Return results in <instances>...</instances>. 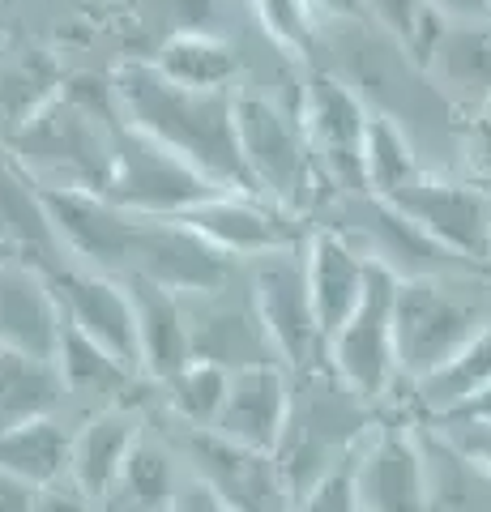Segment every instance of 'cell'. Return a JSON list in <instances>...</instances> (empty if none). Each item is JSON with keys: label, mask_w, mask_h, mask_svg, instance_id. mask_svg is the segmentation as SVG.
Wrapping results in <instances>:
<instances>
[{"label": "cell", "mask_w": 491, "mask_h": 512, "mask_svg": "<svg viewBox=\"0 0 491 512\" xmlns=\"http://www.w3.org/2000/svg\"><path fill=\"white\" fill-rule=\"evenodd\" d=\"M47 282H52L60 308H65V320L77 333L103 342L107 350H116L124 363H133L141 372L137 312H133V295L124 286V278L99 274V269H86V265H65L56 274H47Z\"/></svg>", "instance_id": "e0dca14e"}, {"label": "cell", "mask_w": 491, "mask_h": 512, "mask_svg": "<svg viewBox=\"0 0 491 512\" xmlns=\"http://www.w3.org/2000/svg\"><path fill=\"white\" fill-rule=\"evenodd\" d=\"M398 286L402 278L393 269L372 261V282L368 295L351 312V320L329 338L325 363L338 372L342 384L363 397L368 406L385 402L393 384L402 380L398 367Z\"/></svg>", "instance_id": "8992f818"}, {"label": "cell", "mask_w": 491, "mask_h": 512, "mask_svg": "<svg viewBox=\"0 0 491 512\" xmlns=\"http://www.w3.org/2000/svg\"><path fill=\"white\" fill-rule=\"evenodd\" d=\"M491 325V269L440 278H402L398 286V367L415 389L436 376Z\"/></svg>", "instance_id": "3957f363"}, {"label": "cell", "mask_w": 491, "mask_h": 512, "mask_svg": "<svg viewBox=\"0 0 491 512\" xmlns=\"http://www.w3.org/2000/svg\"><path fill=\"white\" fill-rule=\"evenodd\" d=\"M423 73L449 103L462 111H491V18L487 22H445Z\"/></svg>", "instance_id": "cb8c5ba5"}, {"label": "cell", "mask_w": 491, "mask_h": 512, "mask_svg": "<svg viewBox=\"0 0 491 512\" xmlns=\"http://www.w3.org/2000/svg\"><path fill=\"white\" fill-rule=\"evenodd\" d=\"M316 9L342 13V18H359V13H363V0H316Z\"/></svg>", "instance_id": "ee69618b"}, {"label": "cell", "mask_w": 491, "mask_h": 512, "mask_svg": "<svg viewBox=\"0 0 491 512\" xmlns=\"http://www.w3.org/2000/svg\"><path fill=\"white\" fill-rule=\"evenodd\" d=\"M445 22H487L491 0H427Z\"/></svg>", "instance_id": "60d3db41"}, {"label": "cell", "mask_w": 491, "mask_h": 512, "mask_svg": "<svg viewBox=\"0 0 491 512\" xmlns=\"http://www.w3.org/2000/svg\"><path fill=\"white\" fill-rule=\"evenodd\" d=\"M423 158L415 137L406 133L402 120H393L389 111H376L368 128V150H363V175H368L372 197H393L398 188L415 184L423 175Z\"/></svg>", "instance_id": "1f68e13d"}, {"label": "cell", "mask_w": 491, "mask_h": 512, "mask_svg": "<svg viewBox=\"0 0 491 512\" xmlns=\"http://www.w3.org/2000/svg\"><path fill=\"white\" fill-rule=\"evenodd\" d=\"M338 231L351 235L376 265L393 269L398 278H440V274H474V269H483L462 261L445 244H436L419 222H410L393 201L372 197V192H359Z\"/></svg>", "instance_id": "4fadbf2b"}, {"label": "cell", "mask_w": 491, "mask_h": 512, "mask_svg": "<svg viewBox=\"0 0 491 512\" xmlns=\"http://www.w3.org/2000/svg\"><path fill=\"white\" fill-rule=\"evenodd\" d=\"M124 286L133 295L137 312V359L141 376L167 384L176 372L193 363V325H188V308L176 291L158 286L141 274H124Z\"/></svg>", "instance_id": "603a6c76"}, {"label": "cell", "mask_w": 491, "mask_h": 512, "mask_svg": "<svg viewBox=\"0 0 491 512\" xmlns=\"http://www.w3.org/2000/svg\"><path fill=\"white\" fill-rule=\"evenodd\" d=\"M39 491L43 487H30V483H22V478L0 470V512H35Z\"/></svg>", "instance_id": "f35d334b"}, {"label": "cell", "mask_w": 491, "mask_h": 512, "mask_svg": "<svg viewBox=\"0 0 491 512\" xmlns=\"http://www.w3.org/2000/svg\"><path fill=\"white\" fill-rule=\"evenodd\" d=\"M171 512H235V508H227L214 491H205L197 478H184V487L176 495V508H171Z\"/></svg>", "instance_id": "ab89813d"}, {"label": "cell", "mask_w": 491, "mask_h": 512, "mask_svg": "<svg viewBox=\"0 0 491 512\" xmlns=\"http://www.w3.org/2000/svg\"><path fill=\"white\" fill-rule=\"evenodd\" d=\"M291 397H295V380L287 363L240 367V372H231L227 406L218 414L214 431L244 448H257V453H278L291 423Z\"/></svg>", "instance_id": "d6986e66"}, {"label": "cell", "mask_w": 491, "mask_h": 512, "mask_svg": "<svg viewBox=\"0 0 491 512\" xmlns=\"http://www.w3.org/2000/svg\"><path fill=\"white\" fill-rule=\"evenodd\" d=\"M398 210L419 222V227L445 244L449 252H457L462 261L470 265H487V252H491V188L474 175V180H457V175H436V171H423L415 184L398 188L393 197Z\"/></svg>", "instance_id": "7c38bea8"}, {"label": "cell", "mask_w": 491, "mask_h": 512, "mask_svg": "<svg viewBox=\"0 0 491 512\" xmlns=\"http://www.w3.org/2000/svg\"><path fill=\"white\" fill-rule=\"evenodd\" d=\"M299 116H304L325 180L346 197L368 192L363 150H368V128L376 111L363 103V94L334 73H312L304 94H299Z\"/></svg>", "instance_id": "8fae6325"}, {"label": "cell", "mask_w": 491, "mask_h": 512, "mask_svg": "<svg viewBox=\"0 0 491 512\" xmlns=\"http://www.w3.org/2000/svg\"><path fill=\"white\" fill-rule=\"evenodd\" d=\"M73 431L52 414V419H30L0 431V470L22 478L30 487H52L69 478Z\"/></svg>", "instance_id": "f1b7e54d"}, {"label": "cell", "mask_w": 491, "mask_h": 512, "mask_svg": "<svg viewBox=\"0 0 491 512\" xmlns=\"http://www.w3.org/2000/svg\"><path fill=\"white\" fill-rule=\"evenodd\" d=\"M167 402L176 410V419L184 427H214L218 414L227 406V389H231V372L218 363H205V359H193L176 372L167 384Z\"/></svg>", "instance_id": "836d02e7"}, {"label": "cell", "mask_w": 491, "mask_h": 512, "mask_svg": "<svg viewBox=\"0 0 491 512\" xmlns=\"http://www.w3.org/2000/svg\"><path fill=\"white\" fill-rule=\"evenodd\" d=\"M39 192H43V210L60 235V248L69 252L73 265L99 269V274L112 278L129 274L146 218L99 197V192L56 188V184H39Z\"/></svg>", "instance_id": "30bf717a"}, {"label": "cell", "mask_w": 491, "mask_h": 512, "mask_svg": "<svg viewBox=\"0 0 491 512\" xmlns=\"http://www.w3.org/2000/svg\"><path fill=\"white\" fill-rule=\"evenodd\" d=\"M257 9V22L269 35V43L287 56H308L316 43V0H252Z\"/></svg>", "instance_id": "e575fe53"}, {"label": "cell", "mask_w": 491, "mask_h": 512, "mask_svg": "<svg viewBox=\"0 0 491 512\" xmlns=\"http://www.w3.org/2000/svg\"><path fill=\"white\" fill-rule=\"evenodd\" d=\"M0 239L9 248V261H22L39 274H56V269L73 265L43 210L39 180L18 163L5 137H0Z\"/></svg>", "instance_id": "ffe728a7"}, {"label": "cell", "mask_w": 491, "mask_h": 512, "mask_svg": "<svg viewBox=\"0 0 491 512\" xmlns=\"http://www.w3.org/2000/svg\"><path fill=\"white\" fill-rule=\"evenodd\" d=\"M65 308L52 291V282L39 269L22 261L0 265V346L22 355L56 359L65 338Z\"/></svg>", "instance_id": "7402d4cb"}, {"label": "cell", "mask_w": 491, "mask_h": 512, "mask_svg": "<svg viewBox=\"0 0 491 512\" xmlns=\"http://www.w3.org/2000/svg\"><path fill=\"white\" fill-rule=\"evenodd\" d=\"M65 376L56 359L22 355L0 346V431L30 419H52L65 402Z\"/></svg>", "instance_id": "83f0119b"}, {"label": "cell", "mask_w": 491, "mask_h": 512, "mask_svg": "<svg viewBox=\"0 0 491 512\" xmlns=\"http://www.w3.org/2000/svg\"><path fill=\"white\" fill-rule=\"evenodd\" d=\"M60 94H65V77L47 52H22L0 64V137L26 128Z\"/></svg>", "instance_id": "4dcf8cb0"}, {"label": "cell", "mask_w": 491, "mask_h": 512, "mask_svg": "<svg viewBox=\"0 0 491 512\" xmlns=\"http://www.w3.org/2000/svg\"><path fill=\"white\" fill-rule=\"evenodd\" d=\"M248 291L282 363L295 367V372L325 363V338L321 325H316V308L308 291L304 248H282L248 261Z\"/></svg>", "instance_id": "9c48e42d"}, {"label": "cell", "mask_w": 491, "mask_h": 512, "mask_svg": "<svg viewBox=\"0 0 491 512\" xmlns=\"http://www.w3.org/2000/svg\"><path fill=\"white\" fill-rule=\"evenodd\" d=\"M295 512H363L355 487V457H346L338 470H329L321 483L299 495Z\"/></svg>", "instance_id": "d590c367"}, {"label": "cell", "mask_w": 491, "mask_h": 512, "mask_svg": "<svg viewBox=\"0 0 491 512\" xmlns=\"http://www.w3.org/2000/svg\"><path fill=\"white\" fill-rule=\"evenodd\" d=\"M56 367H60V376H65V389L73 397H82V402H94V410L124 406V393H129L133 380L141 376L116 350H107L103 342L77 333L73 325H65V338H60V350H56Z\"/></svg>", "instance_id": "4316f807"}, {"label": "cell", "mask_w": 491, "mask_h": 512, "mask_svg": "<svg viewBox=\"0 0 491 512\" xmlns=\"http://www.w3.org/2000/svg\"><path fill=\"white\" fill-rule=\"evenodd\" d=\"M154 69L188 90H231L240 73V56L227 39L210 30H176L154 56Z\"/></svg>", "instance_id": "f546056e"}, {"label": "cell", "mask_w": 491, "mask_h": 512, "mask_svg": "<svg viewBox=\"0 0 491 512\" xmlns=\"http://www.w3.org/2000/svg\"><path fill=\"white\" fill-rule=\"evenodd\" d=\"M487 265H491V252H487Z\"/></svg>", "instance_id": "bcb514c9"}, {"label": "cell", "mask_w": 491, "mask_h": 512, "mask_svg": "<svg viewBox=\"0 0 491 512\" xmlns=\"http://www.w3.org/2000/svg\"><path fill=\"white\" fill-rule=\"evenodd\" d=\"M188 308V325H193V355L205 363H218L227 372H240V367H257V363H282L274 342L265 333V320L248 299H235L231 286L214 295H197L184 299Z\"/></svg>", "instance_id": "ac0fdd59"}, {"label": "cell", "mask_w": 491, "mask_h": 512, "mask_svg": "<svg viewBox=\"0 0 491 512\" xmlns=\"http://www.w3.org/2000/svg\"><path fill=\"white\" fill-rule=\"evenodd\" d=\"M120 120L124 116L112 86H107V94H99L90 82H73L60 99H52L35 120L5 141L39 184L82 188L107 197L116 171Z\"/></svg>", "instance_id": "7a4b0ae2"}, {"label": "cell", "mask_w": 491, "mask_h": 512, "mask_svg": "<svg viewBox=\"0 0 491 512\" xmlns=\"http://www.w3.org/2000/svg\"><path fill=\"white\" fill-rule=\"evenodd\" d=\"M180 453L188 478H197L205 491L235 512H295V495L287 487L274 453H257L214 427H184L180 431Z\"/></svg>", "instance_id": "ba28073f"}, {"label": "cell", "mask_w": 491, "mask_h": 512, "mask_svg": "<svg viewBox=\"0 0 491 512\" xmlns=\"http://www.w3.org/2000/svg\"><path fill=\"white\" fill-rule=\"evenodd\" d=\"M116 107L124 124L180 154L227 192H257L248 180L240 133H235V90H188L154 69V60H129L116 73Z\"/></svg>", "instance_id": "6da1fadb"}, {"label": "cell", "mask_w": 491, "mask_h": 512, "mask_svg": "<svg viewBox=\"0 0 491 512\" xmlns=\"http://www.w3.org/2000/svg\"><path fill=\"white\" fill-rule=\"evenodd\" d=\"M470 167L491 188V120H479L470 128Z\"/></svg>", "instance_id": "b9f144b4"}, {"label": "cell", "mask_w": 491, "mask_h": 512, "mask_svg": "<svg viewBox=\"0 0 491 512\" xmlns=\"http://www.w3.org/2000/svg\"><path fill=\"white\" fill-rule=\"evenodd\" d=\"M372 427H376L372 406L363 402L351 384H342L329 363H316L308 372H299L287 436H282L274 453L282 474H287L295 504L329 470H338L346 457H355L359 444L372 436Z\"/></svg>", "instance_id": "277c9868"}, {"label": "cell", "mask_w": 491, "mask_h": 512, "mask_svg": "<svg viewBox=\"0 0 491 512\" xmlns=\"http://www.w3.org/2000/svg\"><path fill=\"white\" fill-rule=\"evenodd\" d=\"M235 133L252 188L304 218L325 180L304 116L265 94H235Z\"/></svg>", "instance_id": "5b68a950"}, {"label": "cell", "mask_w": 491, "mask_h": 512, "mask_svg": "<svg viewBox=\"0 0 491 512\" xmlns=\"http://www.w3.org/2000/svg\"><path fill=\"white\" fill-rule=\"evenodd\" d=\"M9 261V248H5V239H0V265H5Z\"/></svg>", "instance_id": "f6af8a7d"}, {"label": "cell", "mask_w": 491, "mask_h": 512, "mask_svg": "<svg viewBox=\"0 0 491 512\" xmlns=\"http://www.w3.org/2000/svg\"><path fill=\"white\" fill-rule=\"evenodd\" d=\"M436 427L462 448L474 466L491 474V427H479V423H436Z\"/></svg>", "instance_id": "8d00e7d4"}, {"label": "cell", "mask_w": 491, "mask_h": 512, "mask_svg": "<svg viewBox=\"0 0 491 512\" xmlns=\"http://www.w3.org/2000/svg\"><path fill=\"white\" fill-rule=\"evenodd\" d=\"M355 487L363 512H427L432 483H427L423 436L402 423L372 427V436L355 453Z\"/></svg>", "instance_id": "2e32d148"}, {"label": "cell", "mask_w": 491, "mask_h": 512, "mask_svg": "<svg viewBox=\"0 0 491 512\" xmlns=\"http://www.w3.org/2000/svg\"><path fill=\"white\" fill-rule=\"evenodd\" d=\"M304 256H308V291H312L316 325H321V338L329 346V338L351 320V312L368 295L372 256L338 227L308 231Z\"/></svg>", "instance_id": "44dd1931"}, {"label": "cell", "mask_w": 491, "mask_h": 512, "mask_svg": "<svg viewBox=\"0 0 491 512\" xmlns=\"http://www.w3.org/2000/svg\"><path fill=\"white\" fill-rule=\"evenodd\" d=\"M35 512H99V508H94V500L73 483V478H60V483L39 491Z\"/></svg>", "instance_id": "74e56055"}, {"label": "cell", "mask_w": 491, "mask_h": 512, "mask_svg": "<svg viewBox=\"0 0 491 512\" xmlns=\"http://www.w3.org/2000/svg\"><path fill=\"white\" fill-rule=\"evenodd\" d=\"M184 222L235 261H257V256L308 244L304 218L282 210L278 201L261 197V192H214L210 201L188 210Z\"/></svg>", "instance_id": "9a60e30c"}, {"label": "cell", "mask_w": 491, "mask_h": 512, "mask_svg": "<svg viewBox=\"0 0 491 512\" xmlns=\"http://www.w3.org/2000/svg\"><path fill=\"white\" fill-rule=\"evenodd\" d=\"M214 192H227V188H218L193 163H184L180 154H171L154 137L137 133L133 124L120 120L116 171H112L107 201H116L141 218H184L201 201H210Z\"/></svg>", "instance_id": "52a82bcc"}, {"label": "cell", "mask_w": 491, "mask_h": 512, "mask_svg": "<svg viewBox=\"0 0 491 512\" xmlns=\"http://www.w3.org/2000/svg\"><path fill=\"white\" fill-rule=\"evenodd\" d=\"M129 274L167 286L180 299H197V295H214L223 286H231L235 256L214 248L184 218H146Z\"/></svg>", "instance_id": "5bb4252c"}, {"label": "cell", "mask_w": 491, "mask_h": 512, "mask_svg": "<svg viewBox=\"0 0 491 512\" xmlns=\"http://www.w3.org/2000/svg\"><path fill=\"white\" fill-rule=\"evenodd\" d=\"M180 487H184V478L176 470V453L141 431V440L133 444V453L124 461V470L116 474L112 491L103 495L99 512H171Z\"/></svg>", "instance_id": "484cf974"}, {"label": "cell", "mask_w": 491, "mask_h": 512, "mask_svg": "<svg viewBox=\"0 0 491 512\" xmlns=\"http://www.w3.org/2000/svg\"><path fill=\"white\" fill-rule=\"evenodd\" d=\"M487 384H491V325L453 363H445L436 376L419 380L410 393L419 397V406L432 414V419H445L449 410L470 402V397L479 389H487Z\"/></svg>", "instance_id": "d6a6232c"}, {"label": "cell", "mask_w": 491, "mask_h": 512, "mask_svg": "<svg viewBox=\"0 0 491 512\" xmlns=\"http://www.w3.org/2000/svg\"><path fill=\"white\" fill-rule=\"evenodd\" d=\"M436 423H479V427H491V384L474 393L470 402H462L457 410H449L445 419H436Z\"/></svg>", "instance_id": "7bdbcfd3"}, {"label": "cell", "mask_w": 491, "mask_h": 512, "mask_svg": "<svg viewBox=\"0 0 491 512\" xmlns=\"http://www.w3.org/2000/svg\"><path fill=\"white\" fill-rule=\"evenodd\" d=\"M141 440V419L129 406H103L73 431V457H69V478L82 487L94 508L112 491L116 474L124 470L133 444Z\"/></svg>", "instance_id": "d4e9b609"}]
</instances>
